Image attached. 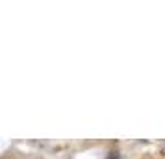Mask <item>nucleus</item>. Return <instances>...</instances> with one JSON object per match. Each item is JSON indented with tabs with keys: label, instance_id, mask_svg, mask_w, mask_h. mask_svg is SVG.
<instances>
[{
	"label": "nucleus",
	"instance_id": "nucleus-1",
	"mask_svg": "<svg viewBox=\"0 0 165 159\" xmlns=\"http://www.w3.org/2000/svg\"><path fill=\"white\" fill-rule=\"evenodd\" d=\"M106 159H119V156H115V153H111V156H108Z\"/></svg>",
	"mask_w": 165,
	"mask_h": 159
}]
</instances>
